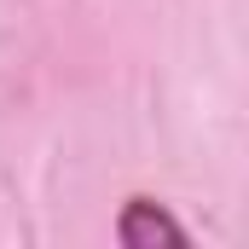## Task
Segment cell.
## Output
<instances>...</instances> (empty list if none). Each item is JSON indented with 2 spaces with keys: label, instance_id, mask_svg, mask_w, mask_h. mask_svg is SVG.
<instances>
[{
  "label": "cell",
  "instance_id": "cell-1",
  "mask_svg": "<svg viewBox=\"0 0 249 249\" xmlns=\"http://www.w3.org/2000/svg\"><path fill=\"white\" fill-rule=\"evenodd\" d=\"M116 238L127 249H157V244H186L191 232L162 209V203H151V197H127L122 214H116Z\"/></svg>",
  "mask_w": 249,
  "mask_h": 249
}]
</instances>
